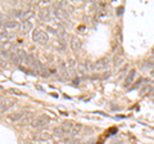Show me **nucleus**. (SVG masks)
I'll use <instances>...</instances> for the list:
<instances>
[{
    "label": "nucleus",
    "instance_id": "f257e3e1",
    "mask_svg": "<svg viewBox=\"0 0 154 144\" xmlns=\"http://www.w3.org/2000/svg\"><path fill=\"white\" fill-rule=\"evenodd\" d=\"M32 40L38 42V44H41V45H45L48 42V40H49V37H48L46 32L40 30V28H36V30L32 31Z\"/></svg>",
    "mask_w": 154,
    "mask_h": 144
},
{
    "label": "nucleus",
    "instance_id": "f03ea898",
    "mask_svg": "<svg viewBox=\"0 0 154 144\" xmlns=\"http://www.w3.org/2000/svg\"><path fill=\"white\" fill-rule=\"evenodd\" d=\"M49 121H50V118L48 117L46 114H40V116H37L36 118H33L31 126L33 129H40V127L46 126V125L49 124Z\"/></svg>",
    "mask_w": 154,
    "mask_h": 144
},
{
    "label": "nucleus",
    "instance_id": "7ed1b4c3",
    "mask_svg": "<svg viewBox=\"0 0 154 144\" xmlns=\"http://www.w3.org/2000/svg\"><path fill=\"white\" fill-rule=\"evenodd\" d=\"M17 103L16 98H5L2 100V103H0V114L5 113L9 108H12L14 104Z\"/></svg>",
    "mask_w": 154,
    "mask_h": 144
},
{
    "label": "nucleus",
    "instance_id": "20e7f679",
    "mask_svg": "<svg viewBox=\"0 0 154 144\" xmlns=\"http://www.w3.org/2000/svg\"><path fill=\"white\" fill-rule=\"evenodd\" d=\"M55 16H57L58 20L63 21L66 23L69 22V20H68V13H67L62 7H55Z\"/></svg>",
    "mask_w": 154,
    "mask_h": 144
},
{
    "label": "nucleus",
    "instance_id": "39448f33",
    "mask_svg": "<svg viewBox=\"0 0 154 144\" xmlns=\"http://www.w3.org/2000/svg\"><path fill=\"white\" fill-rule=\"evenodd\" d=\"M51 138V135L48 131H40V133H36L35 135H33V140L36 142H46L49 140Z\"/></svg>",
    "mask_w": 154,
    "mask_h": 144
},
{
    "label": "nucleus",
    "instance_id": "423d86ee",
    "mask_svg": "<svg viewBox=\"0 0 154 144\" xmlns=\"http://www.w3.org/2000/svg\"><path fill=\"white\" fill-rule=\"evenodd\" d=\"M95 70H105V68H108L109 67V59L108 58H100L95 62Z\"/></svg>",
    "mask_w": 154,
    "mask_h": 144
},
{
    "label": "nucleus",
    "instance_id": "0eeeda50",
    "mask_svg": "<svg viewBox=\"0 0 154 144\" xmlns=\"http://www.w3.org/2000/svg\"><path fill=\"white\" fill-rule=\"evenodd\" d=\"M18 30L21 33H27V32H30L32 30V25H31V22H28V21H22L21 23H19V26H18Z\"/></svg>",
    "mask_w": 154,
    "mask_h": 144
},
{
    "label": "nucleus",
    "instance_id": "6e6552de",
    "mask_svg": "<svg viewBox=\"0 0 154 144\" xmlns=\"http://www.w3.org/2000/svg\"><path fill=\"white\" fill-rule=\"evenodd\" d=\"M71 49L73 52H79L81 49V40L77 36L71 37Z\"/></svg>",
    "mask_w": 154,
    "mask_h": 144
},
{
    "label": "nucleus",
    "instance_id": "1a4fd4ad",
    "mask_svg": "<svg viewBox=\"0 0 154 144\" xmlns=\"http://www.w3.org/2000/svg\"><path fill=\"white\" fill-rule=\"evenodd\" d=\"M135 76H136V70H131L128 72V75H127V77H126V80H125V88H128L130 85H131L132 83H134V80H135Z\"/></svg>",
    "mask_w": 154,
    "mask_h": 144
},
{
    "label": "nucleus",
    "instance_id": "9d476101",
    "mask_svg": "<svg viewBox=\"0 0 154 144\" xmlns=\"http://www.w3.org/2000/svg\"><path fill=\"white\" fill-rule=\"evenodd\" d=\"M25 114H26V112H23V111H21V112H14L12 114H9L8 120H9V121H12V122H16V121H19L21 118L25 117Z\"/></svg>",
    "mask_w": 154,
    "mask_h": 144
},
{
    "label": "nucleus",
    "instance_id": "9b49d317",
    "mask_svg": "<svg viewBox=\"0 0 154 144\" xmlns=\"http://www.w3.org/2000/svg\"><path fill=\"white\" fill-rule=\"evenodd\" d=\"M57 35H58V37H59L60 41H66L67 36H68L63 26H58V28H57Z\"/></svg>",
    "mask_w": 154,
    "mask_h": 144
},
{
    "label": "nucleus",
    "instance_id": "f8f14e48",
    "mask_svg": "<svg viewBox=\"0 0 154 144\" xmlns=\"http://www.w3.org/2000/svg\"><path fill=\"white\" fill-rule=\"evenodd\" d=\"M38 17H40L41 20L46 21L48 18L50 17V9L49 8H42V9H40V12H38Z\"/></svg>",
    "mask_w": 154,
    "mask_h": 144
},
{
    "label": "nucleus",
    "instance_id": "ddd939ff",
    "mask_svg": "<svg viewBox=\"0 0 154 144\" xmlns=\"http://www.w3.org/2000/svg\"><path fill=\"white\" fill-rule=\"evenodd\" d=\"M81 129H82V125L81 124H75L73 127H72L71 131H69V136H76L77 134L81 131Z\"/></svg>",
    "mask_w": 154,
    "mask_h": 144
},
{
    "label": "nucleus",
    "instance_id": "4468645a",
    "mask_svg": "<svg viewBox=\"0 0 154 144\" xmlns=\"http://www.w3.org/2000/svg\"><path fill=\"white\" fill-rule=\"evenodd\" d=\"M54 135L55 136H58V138H62V136H64V135H67L66 134V130L63 129V126H62V125H59V126H57L55 129H54Z\"/></svg>",
    "mask_w": 154,
    "mask_h": 144
},
{
    "label": "nucleus",
    "instance_id": "2eb2a0df",
    "mask_svg": "<svg viewBox=\"0 0 154 144\" xmlns=\"http://www.w3.org/2000/svg\"><path fill=\"white\" fill-rule=\"evenodd\" d=\"M33 16H35V12H33V11H25V12L21 13V18H22L23 21H28Z\"/></svg>",
    "mask_w": 154,
    "mask_h": 144
},
{
    "label": "nucleus",
    "instance_id": "dca6fc26",
    "mask_svg": "<svg viewBox=\"0 0 154 144\" xmlns=\"http://www.w3.org/2000/svg\"><path fill=\"white\" fill-rule=\"evenodd\" d=\"M5 28H17L19 25H18V22L17 21H14V20H11V21H5L4 22V25H3Z\"/></svg>",
    "mask_w": 154,
    "mask_h": 144
},
{
    "label": "nucleus",
    "instance_id": "f3484780",
    "mask_svg": "<svg viewBox=\"0 0 154 144\" xmlns=\"http://www.w3.org/2000/svg\"><path fill=\"white\" fill-rule=\"evenodd\" d=\"M16 53H17L18 58L21 59L22 63H25V61H26V58H27V53H26L25 50H23V49H17V50H16Z\"/></svg>",
    "mask_w": 154,
    "mask_h": 144
},
{
    "label": "nucleus",
    "instance_id": "a211bd4d",
    "mask_svg": "<svg viewBox=\"0 0 154 144\" xmlns=\"http://www.w3.org/2000/svg\"><path fill=\"white\" fill-rule=\"evenodd\" d=\"M16 36V33H12V32H0V39H5V40H11Z\"/></svg>",
    "mask_w": 154,
    "mask_h": 144
},
{
    "label": "nucleus",
    "instance_id": "6ab92c4d",
    "mask_svg": "<svg viewBox=\"0 0 154 144\" xmlns=\"http://www.w3.org/2000/svg\"><path fill=\"white\" fill-rule=\"evenodd\" d=\"M32 121H33L32 116H30V114H27L26 117H23V118H22V121H21V126H26V125H28V124H32Z\"/></svg>",
    "mask_w": 154,
    "mask_h": 144
},
{
    "label": "nucleus",
    "instance_id": "aec40b11",
    "mask_svg": "<svg viewBox=\"0 0 154 144\" xmlns=\"http://www.w3.org/2000/svg\"><path fill=\"white\" fill-rule=\"evenodd\" d=\"M84 64H85L86 72H91V71H94V70H95V64L93 63V62H90V61H86Z\"/></svg>",
    "mask_w": 154,
    "mask_h": 144
},
{
    "label": "nucleus",
    "instance_id": "412c9836",
    "mask_svg": "<svg viewBox=\"0 0 154 144\" xmlns=\"http://www.w3.org/2000/svg\"><path fill=\"white\" fill-rule=\"evenodd\" d=\"M110 75H112V72H110V71H105V72H103L102 75H98V79H99V80L109 79V77H110Z\"/></svg>",
    "mask_w": 154,
    "mask_h": 144
},
{
    "label": "nucleus",
    "instance_id": "4be33fe9",
    "mask_svg": "<svg viewBox=\"0 0 154 144\" xmlns=\"http://www.w3.org/2000/svg\"><path fill=\"white\" fill-rule=\"evenodd\" d=\"M11 59L14 62V63H17V64H19V63H22L21 62V59L18 58V55H17V53H11Z\"/></svg>",
    "mask_w": 154,
    "mask_h": 144
},
{
    "label": "nucleus",
    "instance_id": "5701e85b",
    "mask_svg": "<svg viewBox=\"0 0 154 144\" xmlns=\"http://www.w3.org/2000/svg\"><path fill=\"white\" fill-rule=\"evenodd\" d=\"M122 63V57H118V55H116L114 57V61H113V64L117 67V66H119Z\"/></svg>",
    "mask_w": 154,
    "mask_h": 144
},
{
    "label": "nucleus",
    "instance_id": "b1692460",
    "mask_svg": "<svg viewBox=\"0 0 154 144\" xmlns=\"http://www.w3.org/2000/svg\"><path fill=\"white\" fill-rule=\"evenodd\" d=\"M149 90H150V85H145V86H144V88L140 90V94H141V95H144L146 92H149Z\"/></svg>",
    "mask_w": 154,
    "mask_h": 144
},
{
    "label": "nucleus",
    "instance_id": "393cba45",
    "mask_svg": "<svg viewBox=\"0 0 154 144\" xmlns=\"http://www.w3.org/2000/svg\"><path fill=\"white\" fill-rule=\"evenodd\" d=\"M77 68H79V71L81 72V74H85V72H86L85 64H79V66H77Z\"/></svg>",
    "mask_w": 154,
    "mask_h": 144
},
{
    "label": "nucleus",
    "instance_id": "a878e982",
    "mask_svg": "<svg viewBox=\"0 0 154 144\" xmlns=\"http://www.w3.org/2000/svg\"><path fill=\"white\" fill-rule=\"evenodd\" d=\"M143 81H145V80H144V79H140V80H139V81H137V83H136V85H134V86H132V88H131V89H136V88H137V86H140V85H141V83H143Z\"/></svg>",
    "mask_w": 154,
    "mask_h": 144
},
{
    "label": "nucleus",
    "instance_id": "bb28decb",
    "mask_svg": "<svg viewBox=\"0 0 154 144\" xmlns=\"http://www.w3.org/2000/svg\"><path fill=\"white\" fill-rule=\"evenodd\" d=\"M7 63H5V61H3L2 58H0V67H5Z\"/></svg>",
    "mask_w": 154,
    "mask_h": 144
},
{
    "label": "nucleus",
    "instance_id": "cd10ccee",
    "mask_svg": "<svg viewBox=\"0 0 154 144\" xmlns=\"http://www.w3.org/2000/svg\"><path fill=\"white\" fill-rule=\"evenodd\" d=\"M122 11H123V8H122V7L119 8V9H117V14H118V16H121V14H122Z\"/></svg>",
    "mask_w": 154,
    "mask_h": 144
},
{
    "label": "nucleus",
    "instance_id": "c85d7f7f",
    "mask_svg": "<svg viewBox=\"0 0 154 144\" xmlns=\"http://www.w3.org/2000/svg\"><path fill=\"white\" fill-rule=\"evenodd\" d=\"M3 25H4V22H2V21H0V27H2Z\"/></svg>",
    "mask_w": 154,
    "mask_h": 144
},
{
    "label": "nucleus",
    "instance_id": "c756f323",
    "mask_svg": "<svg viewBox=\"0 0 154 144\" xmlns=\"http://www.w3.org/2000/svg\"><path fill=\"white\" fill-rule=\"evenodd\" d=\"M152 76H153V77H154V70L152 71Z\"/></svg>",
    "mask_w": 154,
    "mask_h": 144
},
{
    "label": "nucleus",
    "instance_id": "7c9ffc66",
    "mask_svg": "<svg viewBox=\"0 0 154 144\" xmlns=\"http://www.w3.org/2000/svg\"><path fill=\"white\" fill-rule=\"evenodd\" d=\"M152 95H153V97H154V90H153V93H152Z\"/></svg>",
    "mask_w": 154,
    "mask_h": 144
},
{
    "label": "nucleus",
    "instance_id": "2f4dec72",
    "mask_svg": "<svg viewBox=\"0 0 154 144\" xmlns=\"http://www.w3.org/2000/svg\"><path fill=\"white\" fill-rule=\"evenodd\" d=\"M54 144H58V143H54Z\"/></svg>",
    "mask_w": 154,
    "mask_h": 144
}]
</instances>
